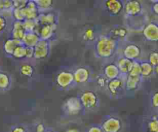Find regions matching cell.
I'll return each mask as SVG.
<instances>
[{
    "label": "cell",
    "instance_id": "cell-7",
    "mask_svg": "<svg viewBox=\"0 0 158 132\" xmlns=\"http://www.w3.org/2000/svg\"><path fill=\"white\" fill-rule=\"evenodd\" d=\"M143 37L149 42H158V23L150 22L143 27L142 30Z\"/></svg>",
    "mask_w": 158,
    "mask_h": 132
},
{
    "label": "cell",
    "instance_id": "cell-24",
    "mask_svg": "<svg viewBox=\"0 0 158 132\" xmlns=\"http://www.w3.org/2000/svg\"><path fill=\"white\" fill-rule=\"evenodd\" d=\"M12 84L10 75L3 71H0V90H8Z\"/></svg>",
    "mask_w": 158,
    "mask_h": 132
},
{
    "label": "cell",
    "instance_id": "cell-41",
    "mask_svg": "<svg viewBox=\"0 0 158 132\" xmlns=\"http://www.w3.org/2000/svg\"><path fill=\"white\" fill-rule=\"evenodd\" d=\"M87 132H103L101 126L99 125H92L87 130Z\"/></svg>",
    "mask_w": 158,
    "mask_h": 132
},
{
    "label": "cell",
    "instance_id": "cell-4",
    "mask_svg": "<svg viewBox=\"0 0 158 132\" xmlns=\"http://www.w3.org/2000/svg\"><path fill=\"white\" fill-rule=\"evenodd\" d=\"M63 110L65 113L69 116L78 114L83 110L78 96H71L68 98L64 104Z\"/></svg>",
    "mask_w": 158,
    "mask_h": 132
},
{
    "label": "cell",
    "instance_id": "cell-27",
    "mask_svg": "<svg viewBox=\"0 0 158 132\" xmlns=\"http://www.w3.org/2000/svg\"><path fill=\"white\" fill-rule=\"evenodd\" d=\"M26 32H37L40 25L36 19H25L23 22Z\"/></svg>",
    "mask_w": 158,
    "mask_h": 132
},
{
    "label": "cell",
    "instance_id": "cell-18",
    "mask_svg": "<svg viewBox=\"0 0 158 132\" xmlns=\"http://www.w3.org/2000/svg\"><path fill=\"white\" fill-rule=\"evenodd\" d=\"M26 33L27 32L24 30L23 22L14 20V22L13 23V27H12L11 37L16 39V40L22 41Z\"/></svg>",
    "mask_w": 158,
    "mask_h": 132
},
{
    "label": "cell",
    "instance_id": "cell-3",
    "mask_svg": "<svg viewBox=\"0 0 158 132\" xmlns=\"http://www.w3.org/2000/svg\"><path fill=\"white\" fill-rule=\"evenodd\" d=\"M100 126L103 132H120L123 128L121 120L115 116L106 117Z\"/></svg>",
    "mask_w": 158,
    "mask_h": 132
},
{
    "label": "cell",
    "instance_id": "cell-5",
    "mask_svg": "<svg viewBox=\"0 0 158 132\" xmlns=\"http://www.w3.org/2000/svg\"><path fill=\"white\" fill-rule=\"evenodd\" d=\"M143 5L139 0H127L124 4L123 11L127 16L136 17L143 13Z\"/></svg>",
    "mask_w": 158,
    "mask_h": 132
},
{
    "label": "cell",
    "instance_id": "cell-2",
    "mask_svg": "<svg viewBox=\"0 0 158 132\" xmlns=\"http://www.w3.org/2000/svg\"><path fill=\"white\" fill-rule=\"evenodd\" d=\"M83 109L94 110L99 105V99L98 95L92 90H85L78 96Z\"/></svg>",
    "mask_w": 158,
    "mask_h": 132
},
{
    "label": "cell",
    "instance_id": "cell-30",
    "mask_svg": "<svg viewBox=\"0 0 158 132\" xmlns=\"http://www.w3.org/2000/svg\"><path fill=\"white\" fill-rule=\"evenodd\" d=\"M13 10V3L12 0H0V12L12 13Z\"/></svg>",
    "mask_w": 158,
    "mask_h": 132
},
{
    "label": "cell",
    "instance_id": "cell-47",
    "mask_svg": "<svg viewBox=\"0 0 158 132\" xmlns=\"http://www.w3.org/2000/svg\"><path fill=\"white\" fill-rule=\"evenodd\" d=\"M149 1H150V2H151L153 4L158 2V0H149Z\"/></svg>",
    "mask_w": 158,
    "mask_h": 132
},
{
    "label": "cell",
    "instance_id": "cell-8",
    "mask_svg": "<svg viewBox=\"0 0 158 132\" xmlns=\"http://www.w3.org/2000/svg\"><path fill=\"white\" fill-rule=\"evenodd\" d=\"M56 83L60 89H68L74 83L73 72L69 71H62L56 77Z\"/></svg>",
    "mask_w": 158,
    "mask_h": 132
},
{
    "label": "cell",
    "instance_id": "cell-11",
    "mask_svg": "<svg viewBox=\"0 0 158 132\" xmlns=\"http://www.w3.org/2000/svg\"><path fill=\"white\" fill-rule=\"evenodd\" d=\"M74 83L76 84H85L89 81L91 78V72L89 69L85 67H79L73 72Z\"/></svg>",
    "mask_w": 158,
    "mask_h": 132
},
{
    "label": "cell",
    "instance_id": "cell-48",
    "mask_svg": "<svg viewBox=\"0 0 158 132\" xmlns=\"http://www.w3.org/2000/svg\"><path fill=\"white\" fill-rule=\"evenodd\" d=\"M30 1H32V2H35V3H36V2H37L38 1H39V0H30Z\"/></svg>",
    "mask_w": 158,
    "mask_h": 132
},
{
    "label": "cell",
    "instance_id": "cell-43",
    "mask_svg": "<svg viewBox=\"0 0 158 132\" xmlns=\"http://www.w3.org/2000/svg\"><path fill=\"white\" fill-rule=\"evenodd\" d=\"M151 10L153 12V13H154L155 15L158 16V2L156 3H153L151 6Z\"/></svg>",
    "mask_w": 158,
    "mask_h": 132
},
{
    "label": "cell",
    "instance_id": "cell-20",
    "mask_svg": "<svg viewBox=\"0 0 158 132\" xmlns=\"http://www.w3.org/2000/svg\"><path fill=\"white\" fill-rule=\"evenodd\" d=\"M41 40L37 32H27L22 40L23 45L26 47L34 48L36 44Z\"/></svg>",
    "mask_w": 158,
    "mask_h": 132
},
{
    "label": "cell",
    "instance_id": "cell-28",
    "mask_svg": "<svg viewBox=\"0 0 158 132\" xmlns=\"http://www.w3.org/2000/svg\"><path fill=\"white\" fill-rule=\"evenodd\" d=\"M26 52H27V47L21 44L15 48L14 51L12 54V57L16 59L26 58Z\"/></svg>",
    "mask_w": 158,
    "mask_h": 132
},
{
    "label": "cell",
    "instance_id": "cell-38",
    "mask_svg": "<svg viewBox=\"0 0 158 132\" xmlns=\"http://www.w3.org/2000/svg\"><path fill=\"white\" fill-rule=\"evenodd\" d=\"M108 80L103 75H100L97 78V84L99 86V87H105L106 86H107Z\"/></svg>",
    "mask_w": 158,
    "mask_h": 132
},
{
    "label": "cell",
    "instance_id": "cell-26",
    "mask_svg": "<svg viewBox=\"0 0 158 132\" xmlns=\"http://www.w3.org/2000/svg\"><path fill=\"white\" fill-rule=\"evenodd\" d=\"M34 68L30 63H24L19 67V72L21 75L27 78H31L34 75Z\"/></svg>",
    "mask_w": 158,
    "mask_h": 132
},
{
    "label": "cell",
    "instance_id": "cell-29",
    "mask_svg": "<svg viewBox=\"0 0 158 132\" xmlns=\"http://www.w3.org/2000/svg\"><path fill=\"white\" fill-rule=\"evenodd\" d=\"M38 8L40 12L48 11L54 5V0H39L36 2Z\"/></svg>",
    "mask_w": 158,
    "mask_h": 132
},
{
    "label": "cell",
    "instance_id": "cell-40",
    "mask_svg": "<svg viewBox=\"0 0 158 132\" xmlns=\"http://www.w3.org/2000/svg\"><path fill=\"white\" fill-rule=\"evenodd\" d=\"M34 56V49L31 47H27V52H26V57L27 58H33Z\"/></svg>",
    "mask_w": 158,
    "mask_h": 132
},
{
    "label": "cell",
    "instance_id": "cell-31",
    "mask_svg": "<svg viewBox=\"0 0 158 132\" xmlns=\"http://www.w3.org/2000/svg\"><path fill=\"white\" fill-rule=\"evenodd\" d=\"M128 75H133V76H141L140 62H138L137 60L133 61V66Z\"/></svg>",
    "mask_w": 158,
    "mask_h": 132
},
{
    "label": "cell",
    "instance_id": "cell-37",
    "mask_svg": "<svg viewBox=\"0 0 158 132\" xmlns=\"http://www.w3.org/2000/svg\"><path fill=\"white\" fill-rule=\"evenodd\" d=\"M7 27V19L5 16L0 14V34L2 33Z\"/></svg>",
    "mask_w": 158,
    "mask_h": 132
},
{
    "label": "cell",
    "instance_id": "cell-10",
    "mask_svg": "<svg viewBox=\"0 0 158 132\" xmlns=\"http://www.w3.org/2000/svg\"><path fill=\"white\" fill-rule=\"evenodd\" d=\"M105 7L112 16H118L123 11L124 4L121 0H106Z\"/></svg>",
    "mask_w": 158,
    "mask_h": 132
},
{
    "label": "cell",
    "instance_id": "cell-45",
    "mask_svg": "<svg viewBox=\"0 0 158 132\" xmlns=\"http://www.w3.org/2000/svg\"><path fill=\"white\" fill-rule=\"evenodd\" d=\"M154 73L158 75V65H156V67H154Z\"/></svg>",
    "mask_w": 158,
    "mask_h": 132
},
{
    "label": "cell",
    "instance_id": "cell-42",
    "mask_svg": "<svg viewBox=\"0 0 158 132\" xmlns=\"http://www.w3.org/2000/svg\"><path fill=\"white\" fill-rule=\"evenodd\" d=\"M36 132H44L46 130V127H45V125L44 123H38L36 125Z\"/></svg>",
    "mask_w": 158,
    "mask_h": 132
},
{
    "label": "cell",
    "instance_id": "cell-32",
    "mask_svg": "<svg viewBox=\"0 0 158 132\" xmlns=\"http://www.w3.org/2000/svg\"><path fill=\"white\" fill-rule=\"evenodd\" d=\"M83 39L85 41H93L95 38V30L92 28H88L85 30L82 35Z\"/></svg>",
    "mask_w": 158,
    "mask_h": 132
},
{
    "label": "cell",
    "instance_id": "cell-46",
    "mask_svg": "<svg viewBox=\"0 0 158 132\" xmlns=\"http://www.w3.org/2000/svg\"><path fill=\"white\" fill-rule=\"evenodd\" d=\"M44 132H57V131L52 130V129H46V130H45Z\"/></svg>",
    "mask_w": 158,
    "mask_h": 132
},
{
    "label": "cell",
    "instance_id": "cell-9",
    "mask_svg": "<svg viewBox=\"0 0 158 132\" xmlns=\"http://www.w3.org/2000/svg\"><path fill=\"white\" fill-rule=\"evenodd\" d=\"M142 50L139 45L136 44H128L123 50V57L132 61H136L141 56Z\"/></svg>",
    "mask_w": 158,
    "mask_h": 132
},
{
    "label": "cell",
    "instance_id": "cell-19",
    "mask_svg": "<svg viewBox=\"0 0 158 132\" xmlns=\"http://www.w3.org/2000/svg\"><path fill=\"white\" fill-rule=\"evenodd\" d=\"M104 76L107 79L108 81L121 76V73L116 64L110 63L106 65V67L104 68Z\"/></svg>",
    "mask_w": 158,
    "mask_h": 132
},
{
    "label": "cell",
    "instance_id": "cell-44",
    "mask_svg": "<svg viewBox=\"0 0 158 132\" xmlns=\"http://www.w3.org/2000/svg\"><path fill=\"white\" fill-rule=\"evenodd\" d=\"M65 132H81L79 130H77V129H75V128H71V129H68V130H67Z\"/></svg>",
    "mask_w": 158,
    "mask_h": 132
},
{
    "label": "cell",
    "instance_id": "cell-21",
    "mask_svg": "<svg viewBox=\"0 0 158 132\" xmlns=\"http://www.w3.org/2000/svg\"><path fill=\"white\" fill-rule=\"evenodd\" d=\"M21 44H23L22 41L16 40V39L13 38V37H10V38L6 39V40L4 41V44H3L4 52H5L7 55L12 56L15 48H16L18 45H21Z\"/></svg>",
    "mask_w": 158,
    "mask_h": 132
},
{
    "label": "cell",
    "instance_id": "cell-36",
    "mask_svg": "<svg viewBox=\"0 0 158 132\" xmlns=\"http://www.w3.org/2000/svg\"><path fill=\"white\" fill-rule=\"evenodd\" d=\"M150 104L154 109H158V90L153 92L150 98Z\"/></svg>",
    "mask_w": 158,
    "mask_h": 132
},
{
    "label": "cell",
    "instance_id": "cell-35",
    "mask_svg": "<svg viewBox=\"0 0 158 132\" xmlns=\"http://www.w3.org/2000/svg\"><path fill=\"white\" fill-rule=\"evenodd\" d=\"M13 3V8L23 9L27 5L30 0H12Z\"/></svg>",
    "mask_w": 158,
    "mask_h": 132
},
{
    "label": "cell",
    "instance_id": "cell-17",
    "mask_svg": "<svg viewBox=\"0 0 158 132\" xmlns=\"http://www.w3.org/2000/svg\"><path fill=\"white\" fill-rule=\"evenodd\" d=\"M133 61L130 60V59L124 57H120L117 60L116 65L118 67V70L120 72L121 75H127L130 73V70L133 66Z\"/></svg>",
    "mask_w": 158,
    "mask_h": 132
},
{
    "label": "cell",
    "instance_id": "cell-22",
    "mask_svg": "<svg viewBox=\"0 0 158 132\" xmlns=\"http://www.w3.org/2000/svg\"><path fill=\"white\" fill-rule=\"evenodd\" d=\"M127 35H128V30L122 26H118L110 30V35L109 36L118 40H123L127 37Z\"/></svg>",
    "mask_w": 158,
    "mask_h": 132
},
{
    "label": "cell",
    "instance_id": "cell-14",
    "mask_svg": "<svg viewBox=\"0 0 158 132\" xmlns=\"http://www.w3.org/2000/svg\"><path fill=\"white\" fill-rule=\"evenodd\" d=\"M124 82H125V80L122 79L121 76L114 79L109 80L106 86H107L109 93L113 96H117L124 86Z\"/></svg>",
    "mask_w": 158,
    "mask_h": 132
},
{
    "label": "cell",
    "instance_id": "cell-1",
    "mask_svg": "<svg viewBox=\"0 0 158 132\" xmlns=\"http://www.w3.org/2000/svg\"><path fill=\"white\" fill-rule=\"evenodd\" d=\"M118 48V40L108 35L98 37L95 45V54L98 57L109 58L115 54Z\"/></svg>",
    "mask_w": 158,
    "mask_h": 132
},
{
    "label": "cell",
    "instance_id": "cell-25",
    "mask_svg": "<svg viewBox=\"0 0 158 132\" xmlns=\"http://www.w3.org/2000/svg\"><path fill=\"white\" fill-rule=\"evenodd\" d=\"M147 132H158V116L153 115L147 121Z\"/></svg>",
    "mask_w": 158,
    "mask_h": 132
},
{
    "label": "cell",
    "instance_id": "cell-13",
    "mask_svg": "<svg viewBox=\"0 0 158 132\" xmlns=\"http://www.w3.org/2000/svg\"><path fill=\"white\" fill-rule=\"evenodd\" d=\"M22 10L25 19H37L40 13L36 3L32 1H30Z\"/></svg>",
    "mask_w": 158,
    "mask_h": 132
},
{
    "label": "cell",
    "instance_id": "cell-12",
    "mask_svg": "<svg viewBox=\"0 0 158 132\" xmlns=\"http://www.w3.org/2000/svg\"><path fill=\"white\" fill-rule=\"evenodd\" d=\"M57 24L53 25H43L40 26L37 30V34H39L41 40H49L54 37V34L57 30Z\"/></svg>",
    "mask_w": 158,
    "mask_h": 132
},
{
    "label": "cell",
    "instance_id": "cell-15",
    "mask_svg": "<svg viewBox=\"0 0 158 132\" xmlns=\"http://www.w3.org/2000/svg\"><path fill=\"white\" fill-rule=\"evenodd\" d=\"M143 79L141 76H133L127 75L124 82V87L126 90L129 92H133L139 89Z\"/></svg>",
    "mask_w": 158,
    "mask_h": 132
},
{
    "label": "cell",
    "instance_id": "cell-34",
    "mask_svg": "<svg viewBox=\"0 0 158 132\" xmlns=\"http://www.w3.org/2000/svg\"><path fill=\"white\" fill-rule=\"evenodd\" d=\"M148 62L153 65V67H156L158 65V51H153L149 54Z\"/></svg>",
    "mask_w": 158,
    "mask_h": 132
},
{
    "label": "cell",
    "instance_id": "cell-23",
    "mask_svg": "<svg viewBox=\"0 0 158 132\" xmlns=\"http://www.w3.org/2000/svg\"><path fill=\"white\" fill-rule=\"evenodd\" d=\"M141 68V77L142 79H148L153 75L154 73V67L148 62V61H143L140 62Z\"/></svg>",
    "mask_w": 158,
    "mask_h": 132
},
{
    "label": "cell",
    "instance_id": "cell-16",
    "mask_svg": "<svg viewBox=\"0 0 158 132\" xmlns=\"http://www.w3.org/2000/svg\"><path fill=\"white\" fill-rule=\"evenodd\" d=\"M57 16L54 13L51 12H40L39 17L37 18V22L40 26L43 25H53L57 24Z\"/></svg>",
    "mask_w": 158,
    "mask_h": 132
},
{
    "label": "cell",
    "instance_id": "cell-6",
    "mask_svg": "<svg viewBox=\"0 0 158 132\" xmlns=\"http://www.w3.org/2000/svg\"><path fill=\"white\" fill-rule=\"evenodd\" d=\"M34 49V56L33 58L36 60H43L47 58L50 54L51 51V45L49 40H40L36 46L33 48Z\"/></svg>",
    "mask_w": 158,
    "mask_h": 132
},
{
    "label": "cell",
    "instance_id": "cell-39",
    "mask_svg": "<svg viewBox=\"0 0 158 132\" xmlns=\"http://www.w3.org/2000/svg\"><path fill=\"white\" fill-rule=\"evenodd\" d=\"M10 132H28V130L23 125H16L12 127Z\"/></svg>",
    "mask_w": 158,
    "mask_h": 132
},
{
    "label": "cell",
    "instance_id": "cell-33",
    "mask_svg": "<svg viewBox=\"0 0 158 132\" xmlns=\"http://www.w3.org/2000/svg\"><path fill=\"white\" fill-rule=\"evenodd\" d=\"M12 16H13V19H15V21L23 22V21L25 20V18H24L22 9L13 8V11H12Z\"/></svg>",
    "mask_w": 158,
    "mask_h": 132
}]
</instances>
